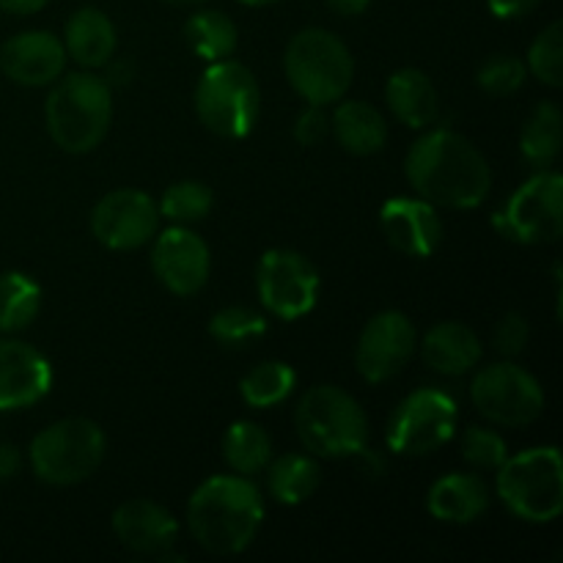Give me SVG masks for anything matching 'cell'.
Instances as JSON below:
<instances>
[{"label":"cell","mask_w":563,"mask_h":563,"mask_svg":"<svg viewBox=\"0 0 563 563\" xmlns=\"http://www.w3.org/2000/svg\"><path fill=\"white\" fill-rule=\"evenodd\" d=\"M405 174L423 201L445 209H476L493 190V170L465 135L429 130L410 146Z\"/></svg>","instance_id":"1"},{"label":"cell","mask_w":563,"mask_h":563,"mask_svg":"<svg viewBox=\"0 0 563 563\" xmlns=\"http://www.w3.org/2000/svg\"><path fill=\"white\" fill-rule=\"evenodd\" d=\"M264 522V498L247 476H212L198 484L187 504V528L198 548L212 555L245 553Z\"/></svg>","instance_id":"2"},{"label":"cell","mask_w":563,"mask_h":563,"mask_svg":"<svg viewBox=\"0 0 563 563\" xmlns=\"http://www.w3.org/2000/svg\"><path fill=\"white\" fill-rule=\"evenodd\" d=\"M47 132L66 154H88L104 141L113 121L110 82L91 69L60 75L44 104Z\"/></svg>","instance_id":"3"},{"label":"cell","mask_w":563,"mask_h":563,"mask_svg":"<svg viewBox=\"0 0 563 563\" xmlns=\"http://www.w3.org/2000/svg\"><path fill=\"white\" fill-rule=\"evenodd\" d=\"M295 427L306 451L322 460L363 454L368 443L366 412L339 385L308 388L297 401Z\"/></svg>","instance_id":"4"},{"label":"cell","mask_w":563,"mask_h":563,"mask_svg":"<svg viewBox=\"0 0 563 563\" xmlns=\"http://www.w3.org/2000/svg\"><path fill=\"white\" fill-rule=\"evenodd\" d=\"M284 71L289 86L308 104H333L344 99L355 77L350 47L324 27H306L286 44Z\"/></svg>","instance_id":"5"},{"label":"cell","mask_w":563,"mask_h":563,"mask_svg":"<svg viewBox=\"0 0 563 563\" xmlns=\"http://www.w3.org/2000/svg\"><path fill=\"white\" fill-rule=\"evenodd\" d=\"M498 498L517 520L544 526L563 511V462L555 445L506 456L498 467Z\"/></svg>","instance_id":"6"},{"label":"cell","mask_w":563,"mask_h":563,"mask_svg":"<svg viewBox=\"0 0 563 563\" xmlns=\"http://www.w3.org/2000/svg\"><path fill=\"white\" fill-rule=\"evenodd\" d=\"M104 432L88 418H64L33 438L27 460L33 473L53 487H75L91 478L104 460Z\"/></svg>","instance_id":"7"},{"label":"cell","mask_w":563,"mask_h":563,"mask_svg":"<svg viewBox=\"0 0 563 563\" xmlns=\"http://www.w3.org/2000/svg\"><path fill=\"white\" fill-rule=\"evenodd\" d=\"M262 110V91L247 66L236 60H212L196 86V113L218 137L240 141L251 135Z\"/></svg>","instance_id":"8"},{"label":"cell","mask_w":563,"mask_h":563,"mask_svg":"<svg viewBox=\"0 0 563 563\" xmlns=\"http://www.w3.org/2000/svg\"><path fill=\"white\" fill-rule=\"evenodd\" d=\"M493 225L520 245H550L563 234V179L555 170H539L517 187L493 218Z\"/></svg>","instance_id":"9"},{"label":"cell","mask_w":563,"mask_h":563,"mask_svg":"<svg viewBox=\"0 0 563 563\" xmlns=\"http://www.w3.org/2000/svg\"><path fill=\"white\" fill-rule=\"evenodd\" d=\"M456 432V401L438 388L412 390L388 423V449L401 456H427L443 449Z\"/></svg>","instance_id":"10"},{"label":"cell","mask_w":563,"mask_h":563,"mask_svg":"<svg viewBox=\"0 0 563 563\" xmlns=\"http://www.w3.org/2000/svg\"><path fill=\"white\" fill-rule=\"evenodd\" d=\"M471 399L498 427H528L544 410V390L531 372L504 361L484 366L471 383Z\"/></svg>","instance_id":"11"},{"label":"cell","mask_w":563,"mask_h":563,"mask_svg":"<svg viewBox=\"0 0 563 563\" xmlns=\"http://www.w3.org/2000/svg\"><path fill=\"white\" fill-rule=\"evenodd\" d=\"M258 300L273 317L284 322L308 317L319 297V273L302 253L273 247L262 256L256 269Z\"/></svg>","instance_id":"12"},{"label":"cell","mask_w":563,"mask_h":563,"mask_svg":"<svg viewBox=\"0 0 563 563\" xmlns=\"http://www.w3.org/2000/svg\"><path fill=\"white\" fill-rule=\"evenodd\" d=\"M157 229V203L135 187L108 192L99 198L91 212V234L110 251H137L154 240Z\"/></svg>","instance_id":"13"},{"label":"cell","mask_w":563,"mask_h":563,"mask_svg":"<svg viewBox=\"0 0 563 563\" xmlns=\"http://www.w3.org/2000/svg\"><path fill=\"white\" fill-rule=\"evenodd\" d=\"M418 346L416 328L401 311H383L361 330L355 366L366 383H388L410 363Z\"/></svg>","instance_id":"14"},{"label":"cell","mask_w":563,"mask_h":563,"mask_svg":"<svg viewBox=\"0 0 563 563\" xmlns=\"http://www.w3.org/2000/svg\"><path fill=\"white\" fill-rule=\"evenodd\" d=\"M152 269L170 295L192 297L207 286L212 253L196 231L187 225H170L163 234H154Z\"/></svg>","instance_id":"15"},{"label":"cell","mask_w":563,"mask_h":563,"mask_svg":"<svg viewBox=\"0 0 563 563\" xmlns=\"http://www.w3.org/2000/svg\"><path fill=\"white\" fill-rule=\"evenodd\" d=\"M53 388V366L36 346L0 339V412L25 410Z\"/></svg>","instance_id":"16"},{"label":"cell","mask_w":563,"mask_h":563,"mask_svg":"<svg viewBox=\"0 0 563 563\" xmlns=\"http://www.w3.org/2000/svg\"><path fill=\"white\" fill-rule=\"evenodd\" d=\"M66 69V49L55 33L25 31L0 47V71L25 88L53 86Z\"/></svg>","instance_id":"17"},{"label":"cell","mask_w":563,"mask_h":563,"mask_svg":"<svg viewBox=\"0 0 563 563\" xmlns=\"http://www.w3.org/2000/svg\"><path fill=\"white\" fill-rule=\"evenodd\" d=\"M379 225L390 247L412 258H429L443 242L438 207L418 198H390L379 209Z\"/></svg>","instance_id":"18"},{"label":"cell","mask_w":563,"mask_h":563,"mask_svg":"<svg viewBox=\"0 0 563 563\" xmlns=\"http://www.w3.org/2000/svg\"><path fill=\"white\" fill-rule=\"evenodd\" d=\"M115 539L126 550L152 559H168L179 542V522L165 506L148 498H132L113 511Z\"/></svg>","instance_id":"19"},{"label":"cell","mask_w":563,"mask_h":563,"mask_svg":"<svg viewBox=\"0 0 563 563\" xmlns=\"http://www.w3.org/2000/svg\"><path fill=\"white\" fill-rule=\"evenodd\" d=\"M421 355L432 372L462 377L473 372L484 355L482 339L465 322H440L421 339Z\"/></svg>","instance_id":"20"},{"label":"cell","mask_w":563,"mask_h":563,"mask_svg":"<svg viewBox=\"0 0 563 563\" xmlns=\"http://www.w3.org/2000/svg\"><path fill=\"white\" fill-rule=\"evenodd\" d=\"M427 509L445 526H471L489 509V489L473 473H449L427 495Z\"/></svg>","instance_id":"21"},{"label":"cell","mask_w":563,"mask_h":563,"mask_svg":"<svg viewBox=\"0 0 563 563\" xmlns=\"http://www.w3.org/2000/svg\"><path fill=\"white\" fill-rule=\"evenodd\" d=\"M60 42H64L66 58L80 64L82 69H102L113 58L119 38H115V25L102 9L82 5L66 20Z\"/></svg>","instance_id":"22"},{"label":"cell","mask_w":563,"mask_h":563,"mask_svg":"<svg viewBox=\"0 0 563 563\" xmlns=\"http://www.w3.org/2000/svg\"><path fill=\"white\" fill-rule=\"evenodd\" d=\"M330 132L335 135L339 146L355 157H372L383 152L388 143V121L374 104L350 99V102L335 104L330 115Z\"/></svg>","instance_id":"23"},{"label":"cell","mask_w":563,"mask_h":563,"mask_svg":"<svg viewBox=\"0 0 563 563\" xmlns=\"http://www.w3.org/2000/svg\"><path fill=\"white\" fill-rule=\"evenodd\" d=\"M385 99L396 119L410 130H427L438 119V88L421 69H399L385 82Z\"/></svg>","instance_id":"24"},{"label":"cell","mask_w":563,"mask_h":563,"mask_svg":"<svg viewBox=\"0 0 563 563\" xmlns=\"http://www.w3.org/2000/svg\"><path fill=\"white\" fill-rule=\"evenodd\" d=\"M264 471H267L269 495L284 506L306 504L322 484L319 462L306 454H284L275 462L269 460Z\"/></svg>","instance_id":"25"},{"label":"cell","mask_w":563,"mask_h":563,"mask_svg":"<svg viewBox=\"0 0 563 563\" xmlns=\"http://www.w3.org/2000/svg\"><path fill=\"white\" fill-rule=\"evenodd\" d=\"M563 141V115L555 102H542L528 115L520 132V152L528 165L544 170L559 159Z\"/></svg>","instance_id":"26"},{"label":"cell","mask_w":563,"mask_h":563,"mask_svg":"<svg viewBox=\"0 0 563 563\" xmlns=\"http://www.w3.org/2000/svg\"><path fill=\"white\" fill-rule=\"evenodd\" d=\"M185 36L192 53L203 60H223L229 58L240 42V31H236L234 20L223 11L201 9L185 22Z\"/></svg>","instance_id":"27"},{"label":"cell","mask_w":563,"mask_h":563,"mask_svg":"<svg viewBox=\"0 0 563 563\" xmlns=\"http://www.w3.org/2000/svg\"><path fill=\"white\" fill-rule=\"evenodd\" d=\"M223 460L240 476H256L273 460V440L267 429L253 421H236L225 429Z\"/></svg>","instance_id":"28"},{"label":"cell","mask_w":563,"mask_h":563,"mask_svg":"<svg viewBox=\"0 0 563 563\" xmlns=\"http://www.w3.org/2000/svg\"><path fill=\"white\" fill-rule=\"evenodd\" d=\"M42 308V286L25 273L0 275V333H20Z\"/></svg>","instance_id":"29"},{"label":"cell","mask_w":563,"mask_h":563,"mask_svg":"<svg viewBox=\"0 0 563 563\" xmlns=\"http://www.w3.org/2000/svg\"><path fill=\"white\" fill-rule=\"evenodd\" d=\"M297 374L289 363L284 361H264L253 366L251 372L242 377L240 396L247 407L256 410H267V407L280 405L295 394Z\"/></svg>","instance_id":"30"},{"label":"cell","mask_w":563,"mask_h":563,"mask_svg":"<svg viewBox=\"0 0 563 563\" xmlns=\"http://www.w3.org/2000/svg\"><path fill=\"white\" fill-rule=\"evenodd\" d=\"M214 207V196L209 185L198 179H185L170 185L159 198V218L174 220L176 225H190L207 218Z\"/></svg>","instance_id":"31"},{"label":"cell","mask_w":563,"mask_h":563,"mask_svg":"<svg viewBox=\"0 0 563 563\" xmlns=\"http://www.w3.org/2000/svg\"><path fill=\"white\" fill-rule=\"evenodd\" d=\"M267 333V319L247 306L220 308L209 319V335L223 346H245Z\"/></svg>","instance_id":"32"},{"label":"cell","mask_w":563,"mask_h":563,"mask_svg":"<svg viewBox=\"0 0 563 563\" xmlns=\"http://www.w3.org/2000/svg\"><path fill=\"white\" fill-rule=\"evenodd\" d=\"M528 71L550 88L563 86V22H550L528 49Z\"/></svg>","instance_id":"33"},{"label":"cell","mask_w":563,"mask_h":563,"mask_svg":"<svg viewBox=\"0 0 563 563\" xmlns=\"http://www.w3.org/2000/svg\"><path fill=\"white\" fill-rule=\"evenodd\" d=\"M528 66L517 55H489L476 71V82L489 97H511L526 86Z\"/></svg>","instance_id":"34"},{"label":"cell","mask_w":563,"mask_h":563,"mask_svg":"<svg viewBox=\"0 0 563 563\" xmlns=\"http://www.w3.org/2000/svg\"><path fill=\"white\" fill-rule=\"evenodd\" d=\"M462 460L467 465L478 467V471H498L500 465L509 456V445L500 438L495 429L487 427H471L465 434H462Z\"/></svg>","instance_id":"35"},{"label":"cell","mask_w":563,"mask_h":563,"mask_svg":"<svg viewBox=\"0 0 563 563\" xmlns=\"http://www.w3.org/2000/svg\"><path fill=\"white\" fill-rule=\"evenodd\" d=\"M528 339H531V328H528V319L522 317V313H517V311L506 313V317L500 319L498 328H495V333H493L495 350H498L504 357L522 355V350L528 346Z\"/></svg>","instance_id":"36"},{"label":"cell","mask_w":563,"mask_h":563,"mask_svg":"<svg viewBox=\"0 0 563 563\" xmlns=\"http://www.w3.org/2000/svg\"><path fill=\"white\" fill-rule=\"evenodd\" d=\"M295 141L300 146H317L328 137L330 132V115L324 113L322 104H308L300 115L295 119Z\"/></svg>","instance_id":"37"},{"label":"cell","mask_w":563,"mask_h":563,"mask_svg":"<svg viewBox=\"0 0 563 563\" xmlns=\"http://www.w3.org/2000/svg\"><path fill=\"white\" fill-rule=\"evenodd\" d=\"M542 0H487L489 11H493L498 20H517V16H526L528 11H533Z\"/></svg>","instance_id":"38"},{"label":"cell","mask_w":563,"mask_h":563,"mask_svg":"<svg viewBox=\"0 0 563 563\" xmlns=\"http://www.w3.org/2000/svg\"><path fill=\"white\" fill-rule=\"evenodd\" d=\"M22 467V456L14 445L9 443H0V484L14 478Z\"/></svg>","instance_id":"39"},{"label":"cell","mask_w":563,"mask_h":563,"mask_svg":"<svg viewBox=\"0 0 563 563\" xmlns=\"http://www.w3.org/2000/svg\"><path fill=\"white\" fill-rule=\"evenodd\" d=\"M49 0H0V11L5 14H36Z\"/></svg>","instance_id":"40"},{"label":"cell","mask_w":563,"mask_h":563,"mask_svg":"<svg viewBox=\"0 0 563 563\" xmlns=\"http://www.w3.org/2000/svg\"><path fill=\"white\" fill-rule=\"evenodd\" d=\"M324 3H328L335 14L357 16V14H363L368 5H372V0H324Z\"/></svg>","instance_id":"41"},{"label":"cell","mask_w":563,"mask_h":563,"mask_svg":"<svg viewBox=\"0 0 563 563\" xmlns=\"http://www.w3.org/2000/svg\"><path fill=\"white\" fill-rule=\"evenodd\" d=\"M163 3L176 5V9H190V5H201L203 0H163Z\"/></svg>","instance_id":"42"},{"label":"cell","mask_w":563,"mask_h":563,"mask_svg":"<svg viewBox=\"0 0 563 563\" xmlns=\"http://www.w3.org/2000/svg\"><path fill=\"white\" fill-rule=\"evenodd\" d=\"M242 5H253V9H262V5H275V3H284V0H240Z\"/></svg>","instance_id":"43"}]
</instances>
